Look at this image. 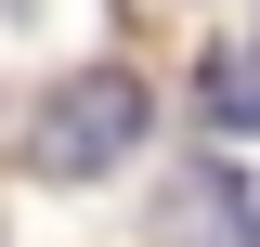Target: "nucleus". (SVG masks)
<instances>
[{
    "label": "nucleus",
    "mask_w": 260,
    "mask_h": 247,
    "mask_svg": "<svg viewBox=\"0 0 260 247\" xmlns=\"http://www.w3.org/2000/svg\"><path fill=\"white\" fill-rule=\"evenodd\" d=\"M195 117L221 130V143H247V130H260V39H221V52L195 65Z\"/></svg>",
    "instance_id": "nucleus-3"
},
{
    "label": "nucleus",
    "mask_w": 260,
    "mask_h": 247,
    "mask_svg": "<svg viewBox=\"0 0 260 247\" xmlns=\"http://www.w3.org/2000/svg\"><path fill=\"white\" fill-rule=\"evenodd\" d=\"M156 221H169V247H260V195L234 169H182Z\"/></svg>",
    "instance_id": "nucleus-2"
},
{
    "label": "nucleus",
    "mask_w": 260,
    "mask_h": 247,
    "mask_svg": "<svg viewBox=\"0 0 260 247\" xmlns=\"http://www.w3.org/2000/svg\"><path fill=\"white\" fill-rule=\"evenodd\" d=\"M143 104H156V91H143L130 65H91V78H65V91L26 117V169H39V182H104V169L143 143Z\"/></svg>",
    "instance_id": "nucleus-1"
}]
</instances>
